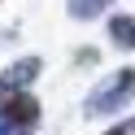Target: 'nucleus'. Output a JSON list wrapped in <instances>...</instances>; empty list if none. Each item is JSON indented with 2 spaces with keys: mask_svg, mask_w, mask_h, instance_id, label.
<instances>
[{
  "mask_svg": "<svg viewBox=\"0 0 135 135\" xmlns=\"http://www.w3.org/2000/svg\"><path fill=\"white\" fill-rule=\"evenodd\" d=\"M105 135H135V122H131V118H126V122H113Z\"/></svg>",
  "mask_w": 135,
  "mask_h": 135,
  "instance_id": "423d86ee",
  "label": "nucleus"
},
{
  "mask_svg": "<svg viewBox=\"0 0 135 135\" xmlns=\"http://www.w3.org/2000/svg\"><path fill=\"white\" fill-rule=\"evenodd\" d=\"M105 31H109V44H113V48H126V52L135 48V18H126V13H113Z\"/></svg>",
  "mask_w": 135,
  "mask_h": 135,
  "instance_id": "20e7f679",
  "label": "nucleus"
},
{
  "mask_svg": "<svg viewBox=\"0 0 135 135\" xmlns=\"http://www.w3.org/2000/svg\"><path fill=\"white\" fill-rule=\"evenodd\" d=\"M39 118H44V109H39V100L31 91H18V96L0 100V135H35Z\"/></svg>",
  "mask_w": 135,
  "mask_h": 135,
  "instance_id": "f03ea898",
  "label": "nucleus"
},
{
  "mask_svg": "<svg viewBox=\"0 0 135 135\" xmlns=\"http://www.w3.org/2000/svg\"><path fill=\"white\" fill-rule=\"evenodd\" d=\"M131 100H135V65H122V70H113L109 79H100L96 87L87 91L83 118H109V113H118V109H126Z\"/></svg>",
  "mask_w": 135,
  "mask_h": 135,
  "instance_id": "f257e3e1",
  "label": "nucleus"
},
{
  "mask_svg": "<svg viewBox=\"0 0 135 135\" xmlns=\"http://www.w3.org/2000/svg\"><path fill=\"white\" fill-rule=\"evenodd\" d=\"M39 57H22V61H13L9 70L0 74V100H9V96H18V91H31V83L39 79Z\"/></svg>",
  "mask_w": 135,
  "mask_h": 135,
  "instance_id": "7ed1b4c3",
  "label": "nucleus"
},
{
  "mask_svg": "<svg viewBox=\"0 0 135 135\" xmlns=\"http://www.w3.org/2000/svg\"><path fill=\"white\" fill-rule=\"evenodd\" d=\"M105 4H109V0H105Z\"/></svg>",
  "mask_w": 135,
  "mask_h": 135,
  "instance_id": "0eeeda50",
  "label": "nucleus"
},
{
  "mask_svg": "<svg viewBox=\"0 0 135 135\" xmlns=\"http://www.w3.org/2000/svg\"><path fill=\"white\" fill-rule=\"evenodd\" d=\"M100 9H105V0H70V13L79 22H91V18H100Z\"/></svg>",
  "mask_w": 135,
  "mask_h": 135,
  "instance_id": "39448f33",
  "label": "nucleus"
}]
</instances>
